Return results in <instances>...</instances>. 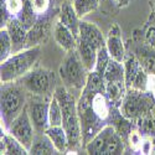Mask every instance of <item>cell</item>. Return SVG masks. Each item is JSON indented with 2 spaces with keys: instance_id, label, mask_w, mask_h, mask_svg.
I'll use <instances>...</instances> for the list:
<instances>
[{
  "instance_id": "4",
  "label": "cell",
  "mask_w": 155,
  "mask_h": 155,
  "mask_svg": "<svg viewBox=\"0 0 155 155\" xmlns=\"http://www.w3.org/2000/svg\"><path fill=\"white\" fill-rule=\"evenodd\" d=\"M84 148L91 155H118L124 153V139L113 124H106Z\"/></svg>"
},
{
  "instance_id": "16",
  "label": "cell",
  "mask_w": 155,
  "mask_h": 155,
  "mask_svg": "<svg viewBox=\"0 0 155 155\" xmlns=\"http://www.w3.org/2000/svg\"><path fill=\"white\" fill-rule=\"evenodd\" d=\"M0 151H2V154H14V155H26V154H29V150L4 128H2Z\"/></svg>"
},
{
  "instance_id": "13",
  "label": "cell",
  "mask_w": 155,
  "mask_h": 155,
  "mask_svg": "<svg viewBox=\"0 0 155 155\" xmlns=\"http://www.w3.org/2000/svg\"><path fill=\"white\" fill-rule=\"evenodd\" d=\"M52 35L56 44L64 51V52H70L74 51L77 48V42H78V37H77L67 26L57 20L54 25Z\"/></svg>"
},
{
  "instance_id": "7",
  "label": "cell",
  "mask_w": 155,
  "mask_h": 155,
  "mask_svg": "<svg viewBox=\"0 0 155 155\" xmlns=\"http://www.w3.org/2000/svg\"><path fill=\"white\" fill-rule=\"evenodd\" d=\"M58 73L62 82L64 83V87L82 91L87 83L89 71L82 63L78 54L74 50L66 52V56L60 66Z\"/></svg>"
},
{
  "instance_id": "25",
  "label": "cell",
  "mask_w": 155,
  "mask_h": 155,
  "mask_svg": "<svg viewBox=\"0 0 155 155\" xmlns=\"http://www.w3.org/2000/svg\"><path fill=\"white\" fill-rule=\"evenodd\" d=\"M112 60V57L109 56L108 51H107V47L103 46L98 50V54H97V61H96V66H94V70L97 73H99L101 76L104 74L106 72V68L108 66L109 61Z\"/></svg>"
},
{
  "instance_id": "22",
  "label": "cell",
  "mask_w": 155,
  "mask_h": 155,
  "mask_svg": "<svg viewBox=\"0 0 155 155\" xmlns=\"http://www.w3.org/2000/svg\"><path fill=\"white\" fill-rule=\"evenodd\" d=\"M63 123V114L60 102L55 96L50 99V107H48V124L50 127L62 125Z\"/></svg>"
},
{
  "instance_id": "27",
  "label": "cell",
  "mask_w": 155,
  "mask_h": 155,
  "mask_svg": "<svg viewBox=\"0 0 155 155\" xmlns=\"http://www.w3.org/2000/svg\"><path fill=\"white\" fill-rule=\"evenodd\" d=\"M25 6V0H4V10L9 16H19Z\"/></svg>"
},
{
  "instance_id": "17",
  "label": "cell",
  "mask_w": 155,
  "mask_h": 155,
  "mask_svg": "<svg viewBox=\"0 0 155 155\" xmlns=\"http://www.w3.org/2000/svg\"><path fill=\"white\" fill-rule=\"evenodd\" d=\"M77 54H78L82 63L86 66V68L91 72L94 70L96 66V61H97V54H98V48L91 44H88L81 38H78L77 42Z\"/></svg>"
},
{
  "instance_id": "29",
  "label": "cell",
  "mask_w": 155,
  "mask_h": 155,
  "mask_svg": "<svg viewBox=\"0 0 155 155\" xmlns=\"http://www.w3.org/2000/svg\"><path fill=\"white\" fill-rule=\"evenodd\" d=\"M145 42L153 50H155V22L149 25L145 31Z\"/></svg>"
},
{
  "instance_id": "24",
  "label": "cell",
  "mask_w": 155,
  "mask_h": 155,
  "mask_svg": "<svg viewBox=\"0 0 155 155\" xmlns=\"http://www.w3.org/2000/svg\"><path fill=\"white\" fill-rule=\"evenodd\" d=\"M12 55V41L10 34L5 26H2L0 31V61H5L9 56Z\"/></svg>"
},
{
  "instance_id": "19",
  "label": "cell",
  "mask_w": 155,
  "mask_h": 155,
  "mask_svg": "<svg viewBox=\"0 0 155 155\" xmlns=\"http://www.w3.org/2000/svg\"><path fill=\"white\" fill-rule=\"evenodd\" d=\"M48 28V19L42 18L40 20H36L35 24L28 31V38H26V47L37 46L45 38L46 32Z\"/></svg>"
},
{
  "instance_id": "12",
  "label": "cell",
  "mask_w": 155,
  "mask_h": 155,
  "mask_svg": "<svg viewBox=\"0 0 155 155\" xmlns=\"http://www.w3.org/2000/svg\"><path fill=\"white\" fill-rule=\"evenodd\" d=\"M5 28L8 29L12 41V54L26 47L29 29L25 26L24 22L18 16H10V19L5 24Z\"/></svg>"
},
{
  "instance_id": "23",
  "label": "cell",
  "mask_w": 155,
  "mask_h": 155,
  "mask_svg": "<svg viewBox=\"0 0 155 155\" xmlns=\"http://www.w3.org/2000/svg\"><path fill=\"white\" fill-rule=\"evenodd\" d=\"M101 0H73V8L81 19L98 9Z\"/></svg>"
},
{
  "instance_id": "10",
  "label": "cell",
  "mask_w": 155,
  "mask_h": 155,
  "mask_svg": "<svg viewBox=\"0 0 155 155\" xmlns=\"http://www.w3.org/2000/svg\"><path fill=\"white\" fill-rule=\"evenodd\" d=\"M52 97L32 96L28 99V110L36 133H45L48 124V107Z\"/></svg>"
},
{
  "instance_id": "31",
  "label": "cell",
  "mask_w": 155,
  "mask_h": 155,
  "mask_svg": "<svg viewBox=\"0 0 155 155\" xmlns=\"http://www.w3.org/2000/svg\"><path fill=\"white\" fill-rule=\"evenodd\" d=\"M115 3L119 8H125L129 5V0H115Z\"/></svg>"
},
{
  "instance_id": "2",
  "label": "cell",
  "mask_w": 155,
  "mask_h": 155,
  "mask_svg": "<svg viewBox=\"0 0 155 155\" xmlns=\"http://www.w3.org/2000/svg\"><path fill=\"white\" fill-rule=\"evenodd\" d=\"M40 56V45L25 47L9 56L5 61L2 62V66H0V81L2 83L20 80L22 76H25L35 67Z\"/></svg>"
},
{
  "instance_id": "9",
  "label": "cell",
  "mask_w": 155,
  "mask_h": 155,
  "mask_svg": "<svg viewBox=\"0 0 155 155\" xmlns=\"http://www.w3.org/2000/svg\"><path fill=\"white\" fill-rule=\"evenodd\" d=\"M6 130L14 138H16L28 150H30L34 143V139H35L36 130L30 118L28 104L21 110V113L18 117L10 123V125L6 128Z\"/></svg>"
},
{
  "instance_id": "20",
  "label": "cell",
  "mask_w": 155,
  "mask_h": 155,
  "mask_svg": "<svg viewBox=\"0 0 155 155\" xmlns=\"http://www.w3.org/2000/svg\"><path fill=\"white\" fill-rule=\"evenodd\" d=\"M29 154L34 155H51V154H58L57 149L52 144V141L45 133H36L34 143L29 150Z\"/></svg>"
},
{
  "instance_id": "30",
  "label": "cell",
  "mask_w": 155,
  "mask_h": 155,
  "mask_svg": "<svg viewBox=\"0 0 155 155\" xmlns=\"http://www.w3.org/2000/svg\"><path fill=\"white\" fill-rule=\"evenodd\" d=\"M148 92L153 96L155 99V73H149V80H148Z\"/></svg>"
},
{
  "instance_id": "1",
  "label": "cell",
  "mask_w": 155,
  "mask_h": 155,
  "mask_svg": "<svg viewBox=\"0 0 155 155\" xmlns=\"http://www.w3.org/2000/svg\"><path fill=\"white\" fill-rule=\"evenodd\" d=\"M54 96L60 102L62 114H63V123L62 127L67 133L70 150L68 153L76 154L83 144L82 129H81V120L77 109V102L74 96L68 91L64 86H56Z\"/></svg>"
},
{
  "instance_id": "15",
  "label": "cell",
  "mask_w": 155,
  "mask_h": 155,
  "mask_svg": "<svg viewBox=\"0 0 155 155\" xmlns=\"http://www.w3.org/2000/svg\"><path fill=\"white\" fill-rule=\"evenodd\" d=\"M58 20L67 26L77 37H78V31H80V22L81 18L77 15V12L73 8V4L70 2H64L60 9L58 12Z\"/></svg>"
},
{
  "instance_id": "14",
  "label": "cell",
  "mask_w": 155,
  "mask_h": 155,
  "mask_svg": "<svg viewBox=\"0 0 155 155\" xmlns=\"http://www.w3.org/2000/svg\"><path fill=\"white\" fill-rule=\"evenodd\" d=\"M78 38L96 46L98 50L103 46H106V37L103 36L101 29L96 24L86 21V20H81L80 22Z\"/></svg>"
},
{
  "instance_id": "26",
  "label": "cell",
  "mask_w": 155,
  "mask_h": 155,
  "mask_svg": "<svg viewBox=\"0 0 155 155\" xmlns=\"http://www.w3.org/2000/svg\"><path fill=\"white\" fill-rule=\"evenodd\" d=\"M144 139H145L144 134L137 128V129H132L130 130V133H129L127 138V143L130 147L132 150L141 151V148H143V144H144Z\"/></svg>"
},
{
  "instance_id": "18",
  "label": "cell",
  "mask_w": 155,
  "mask_h": 155,
  "mask_svg": "<svg viewBox=\"0 0 155 155\" xmlns=\"http://www.w3.org/2000/svg\"><path fill=\"white\" fill-rule=\"evenodd\" d=\"M45 134L50 138V140L52 141V144L55 145V148L57 149V151L60 154L68 153V150H70L68 137L62 125L48 127L45 130Z\"/></svg>"
},
{
  "instance_id": "5",
  "label": "cell",
  "mask_w": 155,
  "mask_h": 155,
  "mask_svg": "<svg viewBox=\"0 0 155 155\" xmlns=\"http://www.w3.org/2000/svg\"><path fill=\"white\" fill-rule=\"evenodd\" d=\"M106 87V96L109 99L110 104L119 109L122 102L128 92V87L124 77V64L123 62H118L115 60H110L106 72L103 74Z\"/></svg>"
},
{
  "instance_id": "6",
  "label": "cell",
  "mask_w": 155,
  "mask_h": 155,
  "mask_svg": "<svg viewBox=\"0 0 155 155\" xmlns=\"http://www.w3.org/2000/svg\"><path fill=\"white\" fill-rule=\"evenodd\" d=\"M18 82L31 96L52 97L56 88L55 73L44 67H34Z\"/></svg>"
},
{
  "instance_id": "21",
  "label": "cell",
  "mask_w": 155,
  "mask_h": 155,
  "mask_svg": "<svg viewBox=\"0 0 155 155\" xmlns=\"http://www.w3.org/2000/svg\"><path fill=\"white\" fill-rule=\"evenodd\" d=\"M123 64H124V77H125V83H127V87L128 89L130 88L135 76L138 74V72L143 68L141 64L139 63V61L133 56V55H127L124 61H123Z\"/></svg>"
},
{
  "instance_id": "8",
  "label": "cell",
  "mask_w": 155,
  "mask_h": 155,
  "mask_svg": "<svg viewBox=\"0 0 155 155\" xmlns=\"http://www.w3.org/2000/svg\"><path fill=\"white\" fill-rule=\"evenodd\" d=\"M154 98L149 92L128 89V92L119 107V112L124 118L137 122L138 119L150 114Z\"/></svg>"
},
{
  "instance_id": "3",
  "label": "cell",
  "mask_w": 155,
  "mask_h": 155,
  "mask_svg": "<svg viewBox=\"0 0 155 155\" xmlns=\"http://www.w3.org/2000/svg\"><path fill=\"white\" fill-rule=\"evenodd\" d=\"M2 128L6 129L28 104V92L18 82L2 83Z\"/></svg>"
},
{
  "instance_id": "11",
  "label": "cell",
  "mask_w": 155,
  "mask_h": 155,
  "mask_svg": "<svg viewBox=\"0 0 155 155\" xmlns=\"http://www.w3.org/2000/svg\"><path fill=\"white\" fill-rule=\"evenodd\" d=\"M106 47L109 56L118 61L123 62L127 54H125V46L123 41V36H122V30L119 28L118 24H114L113 26L109 29L108 35L106 37Z\"/></svg>"
},
{
  "instance_id": "28",
  "label": "cell",
  "mask_w": 155,
  "mask_h": 155,
  "mask_svg": "<svg viewBox=\"0 0 155 155\" xmlns=\"http://www.w3.org/2000/svg\"><path fill=\"white\" fill-rule=\"evenodd\" d=\"M32 10L37 16H42L46 14L48 8H50V0H30Z\"/></svg>"
}]
</instances>
